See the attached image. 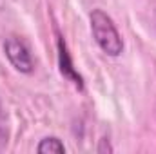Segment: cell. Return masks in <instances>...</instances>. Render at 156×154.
Returning <instances> with one entry per match:
<instances>
[{
    "instance_id": "obj_1",
    "label": "cell",
    "mask_w": 156,
    "mask_h": 154,
    "mask_svg": "<svg viewBox=\"0 0 156 154\" xmlns=\"http://www.w3.org/2000/svg\"><path fill=\"white\" fill-rule=\"evenodd\" d=\"M91 33L96 40L98 47L109 54V56H118L123 51V42L115 27L113 20L109 15H105L102 9H94L91 13Z\"/></svg>"
},
{
    "instance_id": "obj_4",
    "label": "cell",
    "mask_w": 156,
    "mask_h": 154,
    "mask_svg": "<svg viewBox=\"0 0 156 154\" xmlns=\"http://www.w3.org/2000/svg\"><path fill=\"white\" fill-rule=\"evenodd\" d=\"M37 151H38L40 154H47V152L64 154V152H66V147H64V143H62L58 138L49 136V138H44V140L40 142L38 147H37Z\"/></svg>"
},
{
    "instance_id": "obj_3",
    "label": "cell",
    "mask_w": 156,
    "mask_h": 154,
    "mask_svg": "<svg viewBox=\"0 0 156 154\" xmlns=\"http://www.w3.org/2000/svg\"><path fill=\"white\" fill-rule=\"evenodd\" d=\"M58 60H60V73L67 78L69 82H73L78 89H83V80L78 75L73 67V62H71V56L67 53V47H66V42L62 37H58Z\"/></svg>"
},
{
    "instance_id": "obj_2",
    "label": "cell",
    "mask_w": 156,
    "mask_h": 154,
    "mask_svg": "<svg viewBox=\"0 0 156 154\" xmlns=\"http://www.w3.org/2000/svg\"><path fill=\"white\" fill-rule=\"evenodd\" d=\"M4 53H5L9 64L16 71L24 73V75L33 73V58H31V53H29V49L26 47V44L22 40H18L16 37L5 38V42H4Z\"/></svg>"
}]
</instances>
